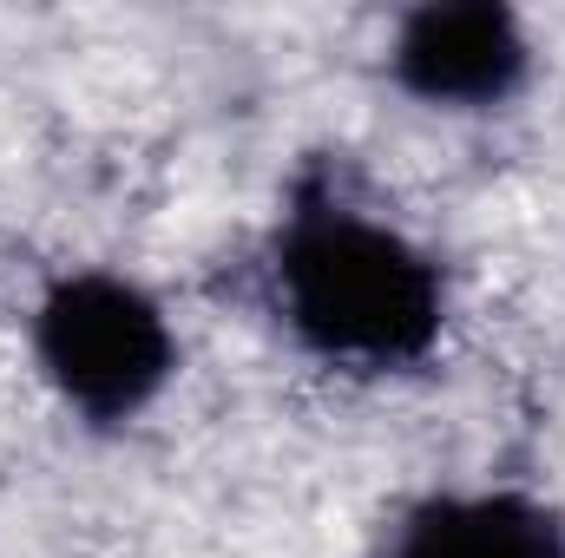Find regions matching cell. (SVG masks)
Returning a JSON list of instances; mask_svg holds the SVG:
<instances>
[{
    "instance_id": "1",
    "label": "cell",
    "mask_w": 565,
    "mask_h": 558,
    "mask_svg": "<svg viewBox=\"0 0 565 558\" xmlns=\"http://www.w3.org/2000/svg\"><path fill=\"white\" fill-rule=\"evenodd\" d=\"M270 282L289 335L335 368H408L447 329L440 264L342 197H302L282 217Z\"/></svg>"
},
{
    "instance_id": "2",
    "label": "cell",
    "mask_w": 565,
    "mask_h": 558,
    "mask_svg": "<svg viewBox=\"0 0 565 558\" xmlns=\"http://www.w3.org/2000/svg\"><path fill=\"white\" fill-rule=\"evenodd\" d=\"M33 362L79 420L119 427L171 388L178 329L145 282L119 270H66L33 309Z\"/></svg>"
},
{
    "instance_id": "3",
    "label": "cell",
    "mask_w": 565,
    "mask_h": 558,
    "mask_svg": "<svg viewBox=\"0 0 565 558\" xmlns=\"http://www.w3.org/2000/svg\"><path fill=\"white\" fill-rule=\"evenodd\" d=\"M388 73L422 106L487 112L526 86L533 33L500 0H427L415 13H402L388 40Z\"/></svg>"
},
{
    "instance_id": "4",
    "label": "cell",
    "mask_w": 565,
    "mask_h": 558,
    "mask_svg": "<svg viewBox=\"0 0 565 558\" xmlns=\"http://www.w3.org/2000/svg\"><path fill=\"white\" fill-rule=\"evenodd\" d=\"M388 558H565V519L526 493H434L395 526Z\"/></svg>"
}]
</instances>
